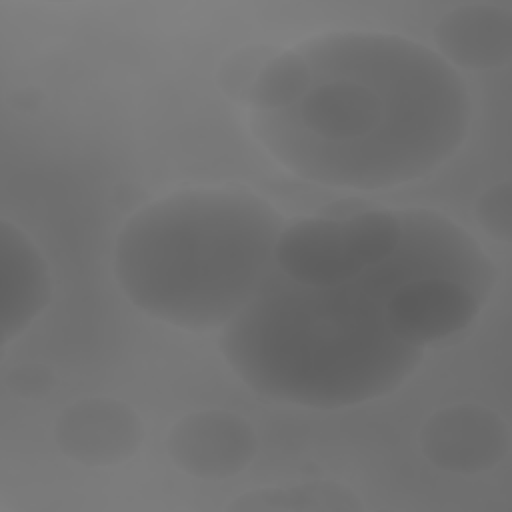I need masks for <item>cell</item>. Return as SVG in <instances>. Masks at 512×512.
<instances>
[{
    "instance_id": "6da1fadb",
    "label": "cell",
    "mask_w": 512,
    "mask_h": 512,
    "mask_svg": "<svg viewBox=\"0 0 512 512\" xmlns=\"http://www.w3.org/2000/svg\"><path fill=\"white\" fill-rule=\"evenodd\" d=\"M314 82L292 108L254 114V134L298 178L346 190L414 182L468 136L472 104L460 74L398 34L332 32L300 50Z\"/></svg>"
},
{
    "instance_id": "7a4b0ae2",
    "label": "cell",
    "mask_w": 512,
    "mask_h": 512,
    "mask_svg": "<svg viewBox=\"0 0 512 512\" xmlns=\"http://www.w3.org/2000/svg\"><path fill=\"white\" fill-rule=\"evenodd\" d=\"M376 288L366 270L336 288H304L268 274L222 328V356L268 400L336 410L382 398L418 370L424 350L390 332L386 296Z\"/></svg>"
},
{
    "instance_id": "3957f363",
    "label": "cell",
    "mask_w": 512,
    "mask_h": 512,
    "mask_svg": "<svg viewBox=\"0 0 512 512\" xmlns=\"http://www.w3.org/2000/svg\"><path fill=\"white\" fill-rule=\"evenodd\" d=\"M282 214L246 188H192L134 212L114 242V278L142 314L222 330L274 264Z\"/></svg>"
},
{
    "instance_id": "277c9868",
    "label": "cell",
    "mask_w": 512,
    "mask_h": 512,
    "mask_svg": "<svg viewBox=\"0 0 512 512\" xmlns=\"http://www.w3.org/2000/svg\"><path fill=\"white\" fill-rule=\"evenodd\" d=\"M402 242L384 262L398 284L438 276L468 286L482 302L496 284V266L480 244L450 218L426 210H400Z\"/></svg>"
},
{
    "instance_id": "5b68a950",
    "label": "cell",
    "mask_w": 512,
    "mask_h": 512,
    "mask_svg": "<svg viewBox=\"0 0 512 512\" xmlns=\"http://www.w3.org/2000/svg\"><path fill=\"white\" fill-rule=\"evenodd\" d=\"M418 448L434 468L474 476L504 462L510 452V426L502 414L484 404L456 402L424 420Z\"/></svg>"
},
{
    "instance_id": "8992f818",
    "label": "cell",
    "mask_w": 512,
    "mask_h": 512,
    "mask_svg": "<svg viewBox=\"0 0 512 512\" xmlns=\"http://www.w3.org/2000/svg\"><path fill=\"white\" fill-rule=\"evenodd\" d=\"M172 464L198 480H226L244 472L256 452L254 426L240 414L206 408L176 420L166 436Z\"/></svg>"
},
{
    "instance_id": "52a82bcc",
    "label": "cell",
    "mask_w": 512,
    "mask_h": 512,
    "mask_svg": "<svg viewBox=\"0 0 512 512\" xmlns=\"http://www.w3.org/2000/svg\"><path fill=\"white\" fill-rule=\"evenodd\" d=\"M482 304L460 282L424 276L398 284L386 296L384 318L400 342L424 350L468 330Z\"/></svg>"
},
{
    "instance_id": "ba28073f",
    "label": "cell",
    "mask_w": 512,
    "mask_h": 512,
    "mask_svg": "<svg viewBox=\"0 0 512 512\" xmlns=\"http://www.w3.org/2000/svg\"><path fill=\"white\" fill-rule=\"evenodd\" d=\"M54 442L72 462L88 468L120 466L132 460L144 442L140 414L108 396L80 398L54 422Z\"/></svg>"
},
{
    "instance_id": "9c48e42d",
    "label": "cell",
    "mask_w": 512,
    "mask_h": 512,
    "mask_svg": "<svg viewBox=\"0 0 512 512\" xmlns=\"http://www.w3.org/2000/svg\"><path fill=\"white\" fill-rule=\"evenodd\" d=\"M274 266L304 288L344 286L364 272L346 248L342 220L328 216H300L284 224L274 244Z\"/></svg>"
},
{
    "instance_id": "30bf717a",
    "label": "cell",
    "mask_w": 512,
    "mask_h": 512,
    "mask_svg": "<svg viewBox=\"0 0 512 512\" xmlns=\"http://www.w3.org/2000/svg\"><path fill=\"white\" fill-rule=\"evenodd\" d=\"M432 38L452 68H504L512 58V12L492 2L462 4L436 22Z\"/></svg>"
},
{
    "instance_id": "8fae6325",
    "label": "cell",
    "mask_w": 512,
    "mask_h": 512,
    "mask_svg": "<svg viewBox=\"0 0 512 512\" xmlns=\"http://www.w3.org/2000/svg\"><path fill=\"white\" fill-rule=\"evenodd\" d=\"M2 346L18 338L46 310L52 298L50 268L24 230L0 220Z\"/></svg>"
},
{
    "instance_id": "7c38bea8",
    "label": "cell",
    "mask_w": 512,
    "mask_h": 512,
    "mask_svg": "<svg viewBox=\"0 0 512 512\" xmlns=\"http://www.w3.org/2000/svg\"><path fill=\"white\" fill-rule=\"evenodd\" d=\"M230 512H360L364 502L360 496L330 480L300 482L292 486H262L238 494L230 504Z\"/></svg>"
},
{
    "instance_id": "4fadbf2b",
    "label": "cell",
    "mask_w": 512,
    "mask_h": 512,
    "mask_svg": "<svg viewBox=\"0 0 512 512\" xmlns=\"http://www.w3.org/2000/svg\"><path fill=\"white\" fill-rule=\"evenodd\" d=\"M314 72L300 50H282L254 76L244 102L252 114H278L292 108L310 90Z\"/></svg>"
},
{
    "instance_id": "5bb4252c",
    "label": "cell",
    "mask_w": 512,
    "mask_h": 512,
    "mask_svg": "<svg viewBox=\"0 0 512 512\" xmlns=\"http://www.w3.org/2000/svg\"><path fill=\"white\" fill-rule=\"evenodd\" d=\"M342 232L350 256L364 270L388 262L404 236L400 214L390 208L354 212L342 220Z\"/></svg>"
},
{
    "instance_id": "9a60e30c",
    "label": "cell",
    "mask_w": 512,
    "mask_h": 512,
    "mask_svg": "<svg viewBox=\"0 0 512 512\" xmlns=\"http://www.w3.org/2000/svg\"><path fill=\"white\" fill-rule=\"evenodd\" d=\"M474 218L478 226L502 244L512 240V186L510 180H502L486 188L474 204Z\"/></svg>"
},
{
    "instance_id": "2e32d148",
    "label": "cell",
    "mask_w": 512,
    "mask_h": 512,
    "mask_svg": "<svg viewBox=\"0 0 512 512\" xmlns=\"http://www.w3.org/2000/svg\"><path fill=\"white\" fill-rule=\"evenodd\" d=\"M6 388L20 400H40L56 386V374L40 362H22L14 366L6 378Z\"/></svg>"
}]
</instances>
